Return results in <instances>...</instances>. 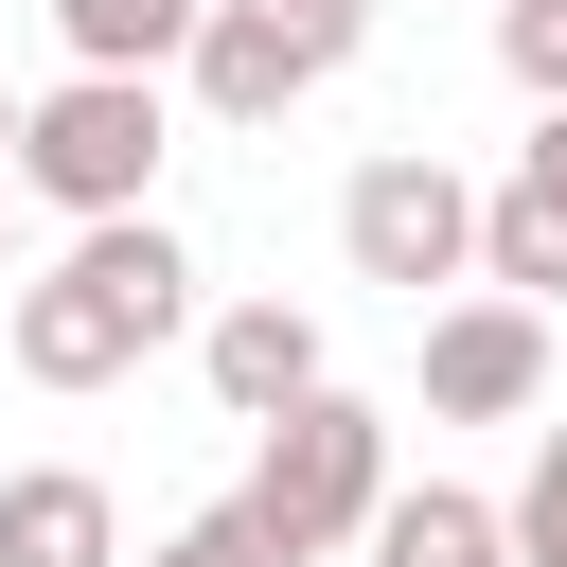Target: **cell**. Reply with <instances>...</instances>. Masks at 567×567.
Here are the masks:
<instances>
[{
	"mask_svg": "<svg viewBox=\"0 0 567 567\" xmlns=\"http://www.w3.org/2000/svg\"><path fill=\"white\" fill-rule=\"evenodd\" d=\"M425 408H443V425L549 408V319H532V301H443V319H425Z\"/></svg>",
	"mask_w": 567,
	"mask_h": 567,
	"instance_id": "obj_6",
	"label": "cell"
},
{
	"mask_svg": "<svg viewBox=\"0 0 567 567\" xmlns=\"http://www.w3.org/2000/svg\"><path fill=\"white\" fill-rule=\"evenodd\" d=\"M53 35H71V71H177L195 35H213V0H53Z\"/></svg>",
	"mask_w": 567,
	"mask_h": 567,
	"instance_id": "obj_9",
	"label": "cell"
},
{
	"mask_svg": "<svg viewBox=\"0 0 567 567\" xmlns=\"http://www.w3.org/2000/svg\"><path fill=\"white\" fill-rule=\"evenodd\" d=\"M195 354H213V408H230V425H284V408H319V390H337V372H319V319H301V301H230V319H213Z\"/></svg>",
	"mask_w": 567,
	"mask_h": 567,
	"instance_id": "obj_7",
	"label": "cell"
},
{
	"mask_svg": "<svg viewBox=\"0 0 567 567\" xmlns=\"http://www.w3.org/2000/svg\"><path fill=\"white\" fill-rule=\"evenodd\" d=\"M142 567H301V549H284V532H266L248 496H213V514H177V532H159Z\"/></svg>",
	"mask_w": 567,
	"mask_h": 567,
	"instance_id": "obj_12",
	"label": "cell"
},
{
	"mask_svg": "<svg viewBox=\"0 0 567 567\" xmlns=\"http://www.w3.org/2000/svg\"><path fill=\"white\" fill-rule=\"evenodd\" d=\"M354 18H372V0H213V35H195V106H213V124H284L301 89L354 71Z\"/></svg>",
	"mask_w": 567,
	"mask_h": 567,
	"instance_id": "obj_4",
	"label": "cell"
},
{
	"mask_svg": "<svg viewBox=\"0 0 567 567\" xmlns=\"http://www.w3.org/2000/svg\"><path fill=\"white\" fill-rule=\"evenodd\" d=\"M0 567H124V514H106V478H89V461H35V478H0Z\"/></svg>",
	"mask_w": 567,
	"mask_h": 567,
	"instance_id": "obj_8",
	"label": "cell"
},
{
	"mask_svg": "<svg viewBox=\"0 0 567 567\" xmlns=\"http://www.w3.org/2000/svg\"><path fill=\"white\" fill-rule=\"evenodd\" d=\"M478 266H496V284H514V301H549V284H567V213H549V195H532V177H514V195H496V213H478Z\"/></svg>",
	"mask_w": 567,
	"mask_h": 567,
	"instance_id": "obj_11",
	"label": "cell"
},
{
	"mask_svg": "<svg viewBox=\"0 0 567 567\" xmlns=\"http://www.w3.org/2000/svg\"><path fill=\"white\" fill-rule=\"evenodd\" d=\"M337 248H354V284H408V301H425V284L478 266V195H461L443 159H372V177L337 195Z\"/></svg>",
	"mask_w": 567,
	"mask_h": 567,
	"instance_id": "obj_5",
	"label": "cell"
},
{
	"mask_svg": "<svg viewBox=\"0 0 567 567\" xmlns=\"http://www.w3.org/2000/svg\"><path fill=\"white\" fill-rule=\"evenodd\" d=\"M514 567H567V425L532 443V496H514Z\"/></svg>",
	"mask_w": 567,
	"mask_h": 567,
	"instance_id": "obj_14",
	"label": "cell"
},
{
	"mask_svg": "<svg viewBox=\"0 0 567 567\" xmlns=\"http://www.w3.org/2000/svg\"><path fill=\"white\" fill-rule=\"evenodd\" d=\"M177 301H195L177 230H159V213H124V230H89L71 266H35V284H18L0 354H18L35 390H106V372H142V354L177 337Z\"/></svg>",
	"mask_w": 567,
	"mask_h": 567,
	"instance_id": "obj_1",
	"label": "cell"
},
{
	"mask_svg": "<svg viewBox=\"0 0 567 567\" xmlns=\"http://www.w3.org/2000/svg\"><path fill=\"white\" fill-rule=\"evenodd\" d=\"M496 53H514L532 106H567V0H496Z\"/></svg>",
	"mask_w": 567,
	"mask_h": 567,
	"instance_id": "obj_13",
	"label": "cell"
},
{
	"mask_svg": "<svg viewBox=\"0 0 567 567\" xmlns=\"http://www.w3.org/2000/svg\"><path fill=\"white\" fill-rule=\"evenodd\" d=\"M532 195H549V213H567V106H549V142H532Z\"/></svg>",
	"mask_w": 567,
	"mask_h": 567,
	"instance_id": "obj_15",
	"label": "cell"
},
{
	"mask_svg": "<svg viewBox=\"0 0 567 567\" xmlns=\"http://www.w3.org/2000/svg\"><path fill=\"white\" fill-rule=\"evenodd\" d=\"M248 514L319 567V549H354L372 514H390V425L354 408V390H319V408H284L266 425V461H248Z\"/></svg>",
	"mask_w": 567,
	"mask_h": 567,
	"instance_id": "obj_3",
	"label": "cell"
},
{
	"mask_svg": "<svg viewBox=\"0 0 567 567\" xmlns=\"http://www.w3.org/2000/svg\"><path fill=\"white\" fill-rule=\"evenodd\" d=\"M0 230H18V106H0Z\"/></svg>",
	"mask_w": 567,
	"mask_h": 567,
	"instance_id": "obj_16",
	"label": "cell"
},
{
	"mask_svg": "<svg viewBox=\"0 0 567 567\" xmlns=\"http://www.w3.org/2000/svg\"><path fill=\"white\" fill-rule=\"evenodd\" d=\"M372 567H514V514H478V496H443V478H425V496H390V514H372Z\"/></svg>",
	"mask_w": 567,
	"mask_h": 567,
	"instance_id": "obj_10",
	"label": "cell"
},
{
	"mask_svg": "<svg viewBox=\"0 0 567 567\" xmlns=\"http://www.w3.org/2000/svg\"><path fill=\"white\" fill-rule=\"evenodd\" d=\"M18 195L124 230V213L159 195V89H142V71H71L53 106H18Z\"/></svg>",
	"mask_w": 567,
	"mask_h": 567,
	"instance_id": "obj_2",
	"label": "cell"
}]
</instances>
